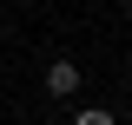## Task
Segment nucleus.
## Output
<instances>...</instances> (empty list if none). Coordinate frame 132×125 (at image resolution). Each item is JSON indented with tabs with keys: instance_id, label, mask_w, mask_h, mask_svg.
Masks as SVG:
<instances>
[{
	"instance_id": "1",
	"label": "nucleus",
	"mask_w": 132,
	"mask_h": 125,
	"mask_svg": "<svg viewBox=\"0 0 132 125\" xmlns=\"http://www.w3.org/2000/svg\"><path fill=\"white\" fill-rule=\"evenodd\" d=\"M46 92H60V99L79 92V66H73V59H53V66H46Z\"/></svg>"
},
{
	"instance_id": "2",
	"label": "nucleus",
	"mask_w": 132,
	"mask_h": 125,
	"mask_svg": "<svg viewBox=\"0 0 132 125\" xmlns=\"http://www.w3.org/2000/svg\"><path fill=\"white\" fill-rule=\"evenodd\" d=\"M73 125H119V112H106V105H86V112H73Z\"/></svg>"
}]
</instances>
